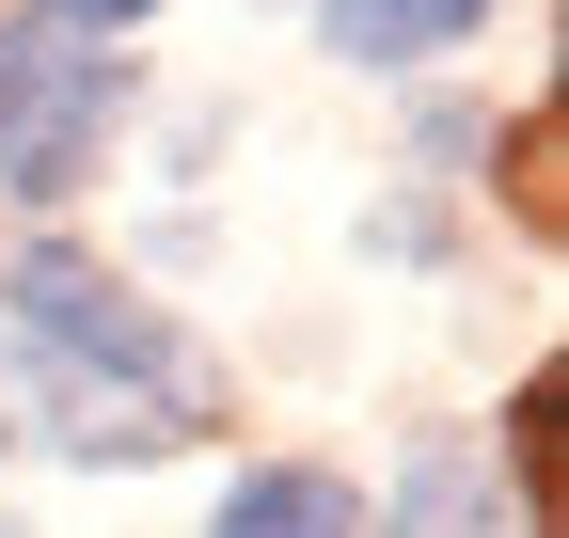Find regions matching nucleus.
I'll use <instances>...</instances> for the list:
<instances>
[{
  "mask_svg": "<svg viewBox=\"0 0 569 538\" xmlns=\"http://www.w3.org/2000/svg\"><path fill=\"white\" fill-rule=\"evenodd\" d=\"M0 301H17V349L48 380V412H63L48 428L63 459H174L206 412H222V365H206L127 269H96L80 238H32Z\"/></svg>",
  "mask_w": 569,
  "mask_h": 538,
  "instance_id": "nucleus-1",
  "label": "nucleus"
},
{
  "mask_svg": "<svg viewBox=\"0 0 569 538\" xmlns=\"http://www.w3.org/2000/svg\"><path fill=\"white\" fill-rule=\"evenodd\" d=\"M127 127V48L63 32V17H0V190L63 207Z\"/></svg>",
  "mask_w": 569,
  "mask_h": 538,
  "instance_id": "nucleus-2",
  "label": "nucleus"
},
{
  "mask_svg": "<svg viewBox=\"0 0 569 538\" xmlns=\"http://www.w3.org/2000/svg\"><path fill=\"white\" fill-rule=\"evenodd\" d=\"M396 538H553V522H538V428L507 444V476H490L475 428H427V444L396 459Z\"/></svg>",
  "mask_w": 569,
  "mask_h": 538,
  "instance_id": "nucleus-3",
  "label": "nucleus"
},
{
  "mask_svg": "<svg viewBox=\"0 0 569 538\" xmlns=\"http://www.w3.org/2000/svg\"><path fill=\"white\" fill-rule=\"evenodd\" d=\"M206 538H365V491L332 459H253V476L206 507Z\"/></svg>",
  "mask_w": 569,
  "mask_h": 538,
  "instance_id": "nucleus-4",
  "label": "nucleus"
},
{
  "mask_svg": "<svg viewBox=\"0 0 569 538\" xmlns=\"http://www.w3.org/2000/svg\"><path fill=\"white\" fill-rule=\"evenodd\" d=\"M490 32V0H317V48L332 63H443V48H475Z\"/></svg>",
  "mask_w": 569,
  "mask_h": 538,
  "instance_id": "nucleus-5",
  "label": "nucleus"
},
{
  "mask_svg": "<svg viewBox=\"0 0 569 538\" xmlns=\"http://www.w3.org/2000/svg\"><path fill=\"white\" fill-rule=\"evenodd\" d=\"M32 17H63V32H142L159 0H32Z\"/></svg>",
  "mask_w": 569,
  "mask_h": 538,
  "instance_id": "nucleus-6",
  "label": "nucleus"
}]
</instances>
